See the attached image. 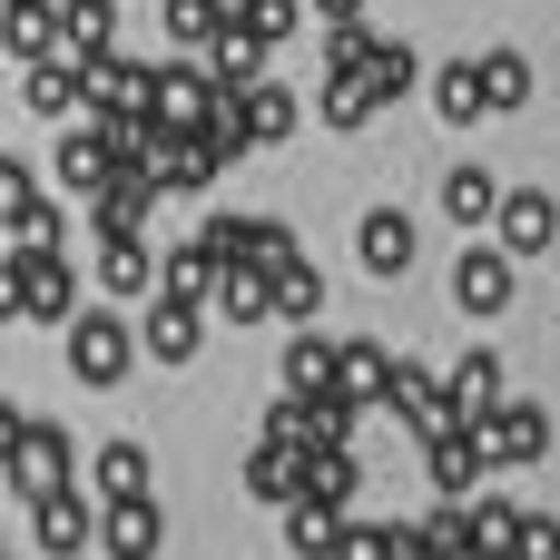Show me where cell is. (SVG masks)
<instances>
[{
  "label": "cell",
  "instance_id": "obj_2",
  "mask_svg": "<svg viewBox=\"0 0 560 560\" xmlns=\"http://www.w3.org/2000/svg\"><path fill=\"white\" fill-rule=\"evenodd\" d=\"M0 482H10L20 502H39V492L79 482V453H69V433H59L49 413H0Z\"/></svg>",
  "mask_w": 560,
  "mask_h": 560
},
{
  "label": "cell",
  "instance_id": "obj_24",
  "mask_svg": "<svg viewBox=\"0 0 560 560\" xmlns=\"http://www.w3.org/2000/svg\"><path fill=\"white\" fill-rule=\"evenodd\" d=\"M217 276H226V246L197 226L187 246H167V295H197V305H217Z\"/></svg>",
  "mask_w": 560,
  "mask_h": 560
},
{
  "label": "cell",
  "instance_id": "obj_30",
  "mask_svg": "<svg viewBox=\"0 0 560 560\" xmlns=\"http://www.w3.org/2000/svg\"><path fill=\"white\" fill-rule=\"evenodd\" d=\"M335 394H354V404L374 413V404L394 394V354H384V345H345V364H335Z\"/></svg>",
  "mask_w": 560,
  "mask_h": 560
},
{
  "label": "cell",
  "instance_id": "obj_26",
  "mask_svg": "<svg viewBox=\"0 0 560 560\" xmlns=\"http://www.w3.org/2000/svg\"><path fill=\"white\" fill-rule=\"evenodd\" d=\"M433 108H443L453 128L492 118V79H482V59H453V69H433Z\"/></svg>",
  "mask_w": 560,
  "mask_h": 560
},
{
  "label": "cell",
  "instance_id": "obj_13",
  "mask_svg": "<svg viewBox=\"0 0 560 560\" xmlns=\"http://www.w3.org/2000/svg\"><path fill=\"white\" fill-rule=\"evenodd\" d=\"M98 285H108V295H158V285H167V246H148V236H98Z\"/></svg>",
  "mask_w": 560,
  "mask_h": 560
},
{
  "label": "cell",
  "instance_id": "obj_10",
  "mask_svg": "<svg viewBox=\"0 0 560 560\" xmlns=\"http://www.w3.org/2000/svg\"><path fill=\"white\" fill-rule=\"evenodd\" d=\"M207 315H217V305H197V295H167V285H158L138 335H148V354H158V364H187V354L207 345Z\"/></svg>",
  "mask_w": 560,
  "mask_h": 560
},
{
  "label": "cell",
  "instance_id": "obj_14",
  "mask_svg": "<svg viewBox=\"0 0 560 560\" xmlns=\"http://www.w3.org/2000/svg\"><path fill=\"white\" fill-rule=\"evenodd\" d=\"M69 98H89V59H69V49L30 59V79H20V108H30V118H69Z\"/></svg>",
  "mask_w": 560,
  "mask_h": 560
},
{
  "label": "cell",
  "instance_id": "obj_44",
  "mask_svg": "<svg viewBox=\"0 0 560 560\" xmlns=\"http://www.w3.org/2000/svg\"><path fill=\"white\" fill-rule=\"evenodd\" d=\"M236 10H246V0H226V20H236Z\"/></svg>",
  "mask_w": 560,
  "mask_h": 560
},
{
  "label": "cell",
  "instance_id": "obj_25",
  "mask_svg": "<svg viewBox=\"0 0 560 560\" xmlns=\"http://www.w3.org/2000/svg\"><path fill=\"white\" fill-rule=\"evenodd\" d=\"M59 49L69 59H108L118 49V0H59Z\"/></svg>",
  "mask_w": 560,
  "mask_h": 560
},
{
  "label": "cell",
  "instance_id": "obj_39",
  "mask_svg": "<svg viewBox=\"0 0 560 560\" xmlns=\"http://www.w3.org/2000/svg\"><path fill=\"white\" fill-rule=\"evenodd\" d=\"M482 79H492V118L532 98V59H522V49H492V59H482Z\"/></svg>",
  "mask_w": 560,
  "mask_h": 560
},
{
  "label": "cell",
  "instance_id": "obj_6",
  "mask_svg": "<svg viewBox=\"0 0 560 560\" xmlns=\"http://www.w3.org/2000/svg\"><path fill=\"white\" fill-rule=\"evenodd\" d=\"M30 541H39L49 560H79L89 541H98V512L79 502V482H59V492H39V502H30Z\"/></svg>",
  "mask_w": 560,
  "mask_h": 560
},
{
  "label": "cell",
  "instance_id": "obj_20",
  "mask_svg": "<svg viewBox=\"0 0 560 560\" xmlns=\"http://www.w3.org/2000/svg\"><path fill=\"white\" fill-rule=\"evenodd\" d=\"M266 315H285V305H276V276L246 266V256H226V276H217V325H266Z\"/></svg>",
  "mask_w": 560,
  "mask_h": 560
},
{
  "label": "cell",
  "instance_id": "obj_3",
  "mask_svg": "<svg viewBox=\"0 0 560 560\" xmlns=\"http://www.w3.org/2000/svg\"><path fill=\"white\" fill-rule=\"evenodd\" d=\"M59 335H69V374H79V384H98V394H108V384H128V364H138V345H148V335H138L128 315H108V305H79Z\"/></svg>",
  "mask_w": 560,
  "mask_h": 560
},
{
  "label": "cell",
  "instance_id": "obj_18",
  "mask_svg": "<svg viewBox=\"0 0 560 560\" xmlns=\"http://www.w3.org/2000/svg\"><path fill=\"white\" fill-rule=\"evenodd\" d=\"M502 197H512V187H502V177H492V167H482V158H472V167H453V177H443V217H453V226H463V236H472V226H502Z\"/></svg>",
  "mask_w": 560,
  "mask_h": 560
},
{
  "label": "cell",
  "instance_id": "obj_11",
  "mask_svg": "<svg viewBox=\"0 0 560 560\" xmlns=\"http://www.w3.org/2000/svg\"><path fill=\"white\" fill-rule=\"evenodd\" d=\"M79 108H98V118H138V108H158V69H138V59H89V98Z\"/></svg>",
  "mask_w": 560,
  "mask_h": 560
},
{
  "label": "cell",
  "instance_id": "obj_41",
  "mask_svg": "<svg viewBox=\"0 0 560 560\" xmlns=\"http://www.w3.org/2000/svg\"><path fill=\"white\" fill-rule=\"evenodd\" d=\"M236 20H246V30H266V39H295V30H305V0H246Z\"/></svg>",
  "mask_w": 560,
  "mask_h": 560
},
{
  "label": "cell",
  "instance_id": "obj_19",
  "mask_svg": "<svg viewBox=\"0 0 560 560\" xmlns=\"http://www.w3.org/2000/svg\"><path fill=\"white\" fill-rule=\"evenodd\" d=\"M354 256H364V276L394 285V276L413 266V217H404V207H374V217L354 226Z\"/></svg>",
  "mask_w": 560,
  "mask_h": 560
},
{
  "label": "cell",
  "instance_id": "obj_27",
  "mask_svg": "<svg viewBox=\"0 0 560 560\" xmlns=\"http://www.w3.org/2000/svg\"><path fill=\"white\" fill-rule=\"evenodd\" d=\"M374 108H384V89H374L364 69H325V89H315V118H325V128H364Z\"/></svg>",
  "mask_w": 560,
  "mask_h": 560
},
{
  "label": "cell",
  "instance_id": "obj_35",
  "mask_svg": "<svg viewBox=\"0 0 560 560\" xmlns=\"http://www.w3.org/2000/svg\"><path fill=\"white\" fill-rule=\"evenodd\" d=\"M364 79H374L384 98H413V79H423V59H413L404 39H374V59H364Z\"/></svg>",
  "mask_w": 560,
  "mask_h": 560
},
{
  "label": "cell",
  "instance_id": "obj_38",
  "mask_svg": "<svg viewBox=\"0 0 560 560\" xmlns=\"http://www.w3.org/2000/svg\"><path fill=\"white\" fill-rule=\"evenodd\" d=\"M217 30H226V0H167V39L177 49H207Z\"/></svg>",
  "mask_w": 560,
  "mask_h": 560
},
{
  "label": "cell",
  "instance_id": "obj_45",
  "mask_svg": "<svg viewBox=\"0 0 560 560\" xmlns=\"http://www.w3.org/2000/svg\"><path fill=\"white\" fill-rule=\"evenodd\" d=\"M551 266H560V246H551Z\"/></svg>",
  "mask_w": 560,
  "mask_h": 560
},
{
  "label": "cell",
  "instance_id": "obj_31",
  "mask_svg": "<svg viewBox=\"0 0 560 560\" xmlns=\"http://www.w3.org/2000/svg\"><path fill=\"white\" fill-rule=\"evenodd\" d=\"M453 404H463V423H482V413L502 404V354H492V345H472V354L453 364Z\"/></svg>",
  "mask_w": 560,
  "mask_h": 560
},
{
  "label": "cell",
  "instance_id": "obj_22",
  "mask_svg": "<svg viewBox=\"0 0 560 560\" xmlns=\"http://www.w3.org/2000/svg\"><path fill=\"white\" fill-rule=\"evenodd\" d=\"M502 246H512V256H551L560 246V207L541 187H512V197H502Z\"/></svg>",
  "mask_w": 560,
  "mask_h": 560
},
{
  "label": "cell",
  "instance_id": "obj_28",
  "mask_svg": "<svg viewBox=\"0 0 560 560\" xmlns=\"http://www.w3.org/2000/svg\"><path fill=\"white\" fill-rule=\"evenodd\" d=\"M335 364H345V345L335 335H285V394H335Z\"/></svg>",
  "mask_w": 560,
  "mask_h": 560
},
{
  "label": "cell",
  "instance_id": "obj_40",
  "mask_svg": "<svg viewBox=\"0 0 560 560\" xmlns=\"http://www.w3.org/2000/svg\"><path fill=\"white\" fill-rule=\"evenodd\" d=\"M374 39H384V30H364V20H325V69H364Z\"/></svg>",
  "mask_w": 560,
  "mask_h": 560
},
{
  "label": "cell",
  "instance_id": "obj_16",
  "mask_svg": "<svg viewBox=\"0 0 560 560\" xmlns=\"http://www.w3.org/2000/svg\"><path fill=\"white\" fill-rule=\"evenodd\" d=\"M345 532H354L345 502H325V492H295V502H285V541H295V560H335Z\"/></svg>",
  "mask_w": 560,
  "mask_h": 560
},
{
  "label": "cell",
  "instance_id": "obj_1",
  "mask_svg": "<svg viewBox=\"0 0 560 560\" xmlns=\"http://www.w3.org/2000/svg\"><path fill=\"white\" fill-rule=\"evenodd\" d=\"M0 315L69 325V315H79V266H69V246H10V256H0Z\"/></svg>",
  "mask_w": 560,
  "mask_h": 560
},
{
  "label": "cell",
  "instance_id": "obj_33",
  "mask_svg": "<svg viewBox=\"0 0 560 560\" xmlns=\"http://www.w3.org/2000/svg\"><path fill=\"white\" fill-rule=\"evenodd\" d=\"M0 39H10V59L30 69V59H49V49H59V10H49V0H10Z\"/></svg>",
  "mask_w": 560,
  "mask_h": 560
},
{
  "label": "cell",
  "instance_id": "obj_12",
  "mask_svg": "<svg viewBox=\"0 0 560 560\" xmlns=\"http://www.w3.org/2000/svg\"><path fill=\"white\" fill-rule=\"evenodd\" d=\"M453 305L463 315H502L512 305V246H463L453 256Z\"/></svg>",
  "mask_w": 560,
  "mask_h": 560
},
{
  "label": "cell",
  "instance_id": "obj_7",
  "mask_svg": "<svg viewBox=\"0 0 560 560\" xmlns=\"http://www.w3.org/2000/svg\"><path fill=\"white\" fill-rule=\"evenodd\" d=\"M98 551H108V560H158V551H167V512H158V492L108 502V512H98Z\"/></svg>",
  "mask_w": 560,
  "mask_h": 560
},
{
  "label": "cell",
  "instance_id": "obj_8",
  "mask_svg": "<svg viewBox=\"0 0 560 560\" xmlns=\"http://www.w3.org/2000/svg\"><path fill=\"white\" fill-rule=\"evenodd\" d=\"M0 207H10V246H69L59 207L39 197V177H30L20 158H0Z\"/></svg>",
  "mask_w": 560,
  "mask_h": 560
},
{
  "label": "cell",
  "instance_id": "obj_36",
  "mask_svg": "<svg viewBox=\"0 0 560 560\" xmlns=\"http://www.w3.org/2000/svg\"><path fill=\"white\" fill-rule=\"evenodd\" d=\"M276 305H285V325H315V315H325V276L295 256V266L276 276Z\"/></svg>",
  "mask_w": 560,
  "mask_h": 560
},
{
  "label": "cell",
  "instance_id": "obj_43",
  "mask_svg": "<svg viewBox=\"0 0 560 560\" xmlns=\"http://www.w3.org/2000/svg\"><path fill=\"white\" fill-rule=\"evenodd\" d=\"M315 20H364V0H315Z\"/></svg>",
  "mask_w": 560,
  "mask_h": 560
},
{
  "label": "cell",
  "instance_id": "obj_32",
  "mask_svg": "<svg viewBox=\"0 0 560 560\" xmlns=\"http://www.w3.org/2000/svg\"><path fill=\"white\" fill-rule=\"evenodd\" d=\"M89 482H98V502H128V492H158V463H148L138 443H108V453L89 463Z\"/></svg>",
  "mask_w": 560,
  "mask_h": 560
},
{
  "label": "cell",
  "instance_id": "obj_21",
  "mask_svg": "<svg viewBox=\"0 0 560 560\" xmlns=\"http://www.w3.org/2000/svg\"><path fill=\"white\" fill-rule=\"evenodd\" d=\"M482 423H492V453H502V463H541V453H551V413L522 404V394H502Z\"/></svg>",
  "mask_w": 560,
  "mask_h": 560
},
{
  "label": "cell",
  "instance_id": "obj_34",
  "mask_svg": "<svg viewBox=\"0 0 560 560\" xmlns=\"http://www.w3.org/2000/svg\"><path fill=\"white\" fill-rule=\"evenodd\" d=\"M305 492H325V502H354V492H364L354 453H345V443H315V453H305Z\"/></svg>",
  "mask_w": 560,
  "mask_h": 560
},
{
  "label": "cell",
  "instance_id": "obj_29",
  "mask_svg": "<svg viewBox=\"0 0 560 560\" xmlns=\"http://www.w3.org/2000/svg\"><path fill=\"white\" fill-rule=\"evenodd\" d=\"M246 118H256V148H276V138H295V118H305V89H285V79H256V89H246Z\"/></svg>",
  "mask_w": 560,
  "mask_h": 560
},
{
  "label": "cell",
  "instance_id": "obj_5",
  "mask_svg": "<svg viewBox=\"0 0 560 560\" xmlns=\"http://www.w3.org/2000/svg\"><path fill=\"white\" fill-rule=\"evenodd\" d=\"M167 187H158V167L148 158H118V177L89 197V217H98V236H148V207H158Z\"/></svg>",
  "mask_w": 560,
  "mask_h": 560
},
{
  "label": "cell",
  "instance_id": "obj_23",
  "mask_svg": "<svg viewBox=\"0 0 560 560\" xmlns=\"http://www.w3.org/2000/svg\"><path fill=\"white\" fill-rule=\"evenodd\" d=\"M266 49H276L266 30H246V20H226V30L207 39V69H217L226 89H256V79H266Z\"/></svg>",
  "mask_w": 560,
  "mask_h": 560
},
{
  "label": "cell",
  "instance_id": "obj_15",
  "mask_svg": "<svg viewBox=\"0 0 560 560\" xmlns=\"http://www.w3.org/2000/svg\"><path fill=\"white\" fill-rule=\"evenodd\" d=\"M246 492H256L266 512H285V502L305 492V443H285V433H266V443L246 453Z\"/></svg>",
  "mask_w": 560,
  "mask_h": 560
},
{
  "label": "cell",
  "instance_id": "obj_37",
  "mask_svg": "<svg viewBox=\"0 0 560 560\" xmlns=\"http://www.w3.org/2000/svg\"><path fill=\"white\" fill-rule=\"evenodd\" d=\"M472 551H522V512L492 502V492H472Z\"/></svg>",
  "mask_w": 560,
  "mask_h": 560
},
{
  "label": "cell",
  "instance_id": "obj_4",
  "mask_svg": "<svg viewBox=\"0 0 560 560\" xmlns=\"http://www.w3.org/2000/svg\"><path fill=\"white\" fill-rule=\"evenodd\" d=\"M423 453H433V492H443V502H472L482 472L502 463V453H492V423H453V433H433Z\"/></svg>",
  "mask_w": 560,
  "mask_h": 560
},
{
  "label": "cell",
  "instance_id": "obj_42",
  "mask_svg": "<svg viewBox=\"0 0 560 560\" xmlns=\"http://www.w3.org/2000/svg\"><path fill=\"white\" fill-rule=\"evenodd\" d=\"M522 560H560V522L551 512H522Z\"/></svg>",
  "mask_w": 560,
  "mask_h": 560
},
{
  "label": "cell",
  "instance_id": "obj_17",
  "mask_svg": "<svg viewBox=\"0 0 560 560\" xmlns=\"http://www.w3.org/2000/svg\"><path fill=\"white\" fill-rule=\"evenodd\" d=\"M217 98H226L217 69H158V118H167V128H207Z\"/></svg>",
  "mask_w": 560,
  "mask_h": 560
},
{
  "label": "cell",
  "instance_id": "obj_9",
  "mask_svg": "<svg viewBox=\"0 0 560 560\" xmlns=\"http://www.w3.org/2000/svg\"><path fill=\"white\" fill-rule=\"evenodd\" d=\"M207 236H217L226 256H246V266H266V276H285V266L305 256L285 217H207Z\"/></svg>",
  "mask_w": 560,
  "mask_h": 560
}]
</instances>
